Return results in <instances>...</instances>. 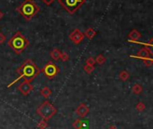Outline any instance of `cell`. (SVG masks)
<instances>
[{
  "label": "cell",
  "instance_id": "cell-9",
  "mask_svg": "<svg viewBox=\"0 0 153 129\" xmlns=\"http://www.w3.org/2000/svg\"><path fill=\"white\" fill-rule=\"evenodd\" d=\"M89 113V108L85 104L82 103L80 104L77 108H76V114L80 116V117H85L87 116V114Z\"/></svg>",
  "mask_w": 153,
  "mask_h": 129
},
{
  "label": "cell",
  "instance_id": "cell-6",
  "mask_svg": "<svg viewBox=\"0 0 153 129\" xmlns=\"http://www.w3.org/2000/svg\"><path fill=\"white\" fill-rule=\"evenodd\" d=\"M41 72H42V74L48 79L52 80L59 73V68L57 66V64L50 60L43 66V68L41 70Z\"/></svg>",
  "mask_w": 153,
  "mask_h": 129
},
{
  "label": "cell",
  "instance_id": "cell-18",
  "mask_svg": "<svg viewBox=\"0 0 153 129\" xmlns=\"http://www.w3.org/2000/svg\"><path fill=\"white\" fill-rule=\"evenodd\" d=\"M132 91H133L134 94H136V95L141 94V93L142 92V87H141V85H140V84H138V83L134 84V85L133 86V88H132Z\"/></svg>",
  "mask_w": 153,
  "mask_h": 129
},
{
  "label": "cell",
  "instance_id": "cell-15",
  "mask_svg": "<svg viewBox=\"0 0 153 129\" xmlns=\"http://www.w3.org/2000/svg\"><path fill=\"white\" fill-rule=\"evenodd\" d=\"M40 94L42 95V97H43L44 99H48L49 97L51 95V90L50 89V88L48 87H44L41 89Z\"/></svg>",
  "mask_w": 153,
  "mask_h": 129
},
{
  "label": "cell",
  "instance_id": "cell-25",
  "mask_svg": "<svg viewBox=\"0 0 153 129\" xmlns=\"http://www.w3.org/2000/svg\"><path fill=\"white\" fill-rule=\"evenodd\" d=\"M145 108H146V107H145V104L143 103V102H139L137 105H136V109L139 111V112H142V111H144L145 110Z\"/></svg>",
  "mask_w": 153,
  "mask_h": 129
},
{
  "label": "cell",
  "instance_id": "cell-8",
  "mask_svg": "<svg viewBox=\"0 0 153 129\" xmlns=\"http://www.w3.org/2000/svg\"><path fill=\"white\" fill-rule=\"evenodd\" d=\"M17 88L23 96H27V95L30 94V92H32L34 90V87L32 84H31V82L24 80L17 87Z\"/></svg>",
  "mask_w": 153,
  "mask_h": 129
},
{
  "label": "cell",
  "instance_id": "cell-27",
  "mask_svg": "<svg viewBox=\"0 0 153 129\" xmlns=\"http://www.w3.org/2000/svg\"><path fill=\"white\" fill-rule=\"evenodd\" d=\"M54 1H55V0H42V2L44 3L46 6H51Z\"/></svg>",
  "mask_w": 153,
  "mask_h": 129
},
{
  "label": "cell",
  "instance_id": "cell-12",
  "mask_svg": "<svg viewBox=\"0 0 153 129\" xmlns=\"http://www.w3.org/2000/svg\"><path fill=\"white\" fill-rule=\"evenodd\" d=\"M138 43V44H142V45H144V46L149 50V53H150V56L153 57V37L149 40V43H140V42L138 41V42H136V43Z\"/></svg>",
  "mask_w": 153,
  "mask_h": 129
},
{
  "label": "cell",
  "instance_id": "cell-21",
  "mask_svg": "<svg viewBox=\"0 0 153 129\" xmlns=\"http://www.w3.org/2000/svg\"><path fill=\"white\" fill-rule=\"evenodd\" d=\"M37 127H38L39 129H46V128L48 127V123H47V121L42 119V120L37 124Z\"/></svg>",
  "mask_w": 153,
  "mask_h": 129
},
{
  "label": "cell",
  "instance_id": "cell-2",
  "mask_svg": "<svg viewBox=\"0 0 153 129\" xmlns=\"http://www.w3.org/2000/svg\"><path fill=\"white\" fill-rule=\"evenodd\" d=\"M26 21L32 20L40 11V7L34 0H24V1L15 8Z\"/></svg>",
  "mask_w": 153,
  "mask_h": 129
},
{
  "label": "cell",
  "instance_id": "cell-19",
  "mask_svg": "<svg viewBox=\"0 0 153 129\" xmlns=\"http://www.w3.org/2000/svg\"><path fill=\"white\" fill-rule=\"evenodd\" d=\"M95 60H96V63L99 64V65H103V64H105L106 61V58L102 54H98Z\"/></svg>",
  "mask_w": 153,
  "mask_h": 129
},
{
  "label": "cell",
  "instance_id": "cell-16",
  "mask_svg": "<svg viewBox=\"0 0 153 129\" xmlns=\"http://www.w3.org/2000/svg\"><path fill=\"white\" fill-rule=\"evenodd\" d=\"M85 121H82L80 119H76L73 124H72V126L74 129H82L84 128V125H85Z\"/></svg>",
  "mask_w": 153,
  "mask_h": 129
},
{
  "label": "cell",
  "instance_id": "cell-10",
  "mask_svg": "<svg viewBox=\"0 0 153 129\" xmlns=\"http://www.w3.org/2000/svg\"><path fill=\"white\" fill-rule=\"evenodd\" d=\"M131 57H133V58H136V59H140V60H143V59H146V58H149L150 57V53L149 52V50L144 46L143 48H141L138 53L136 55H131Z\"/></svg>",
  "mask_w": 153,
  "mask_h": 129
},
{
  "label": "cell",
  "instance_id": "cell-5",
  "mask_svg": "<svg viewBox=\"0 0 153 129\" xmlns=\"http://www.w3.org/2000/svg\"><path fill=\"white\" fill-rule=\"evenodd\" d=\"M86 2V0H58L61 7L70 15H74Z\"/></svg>",
  "mask_w": 153,
  "mask_h": 129
},
{
  "label": "cell",
  "instance_id": "cell-23",
  "mask_svg": "<svg viewBox=\"0 0 153 129\" xmlns=\"http://www.w3.org/2000/svg\"><path fill=\"white\" fill-rule=\"evenodd\" d=\"M86 64L87 65H91V66H94L96 64V60L94 57H89L86 60Z\"/></svg>",
  "mask_w": 153,
  "mask_h": 129
},
{
  "label": "cell",
  "instance_id": "cell-3",
  "mask_svg": "<svg viewBox=\"0 0 153 129\" xmlns=\"http://www.w3.org/2000/svg\"><path fill=\"white\" fill-rule=\"evenodd\" d=\"M7 44L14 51V52L15 54H21L28 47L30 43H29L28 39H26L24 37V35L21 33V32L18 31L8 41Z\"/></svg>",
  "mask_w": 153,
  "mask_h": 129
},
{
  "label": "cell",
  "instance_id": "cell-11",
  "mask_svg": "<svg viewBox=\"0 0 153 129\" xmlns=\"http://www.w3.org/2000/svg\"><path fill=\"white\" fill-rule=\"evenodd\" d=\"M141 37V33H140L138 30H136V29L132 30L130 33H129V35H128L129 42H131V43H136V42H138V40Z\"/></svg>",
  "mask_w": 153,
  "mask_h": 129
},
{
  "label": "cell",
  "instance_id": "cell-14",
  "mask_svg": "<svg viewBox=\"0 0 153 129\" xmlns=\"http://www.w3.org/2000/svg\"><path fill=\"white\" fill-rule=\"evenodd\" d=\"M60 54H61V52L57 49V48H53L51 52H50V56L51 57L52 60H59V58H60Z\"/></svg>",
  "mask_w": 153,
  "mask_h": 129
},
{
  "label": "cell",
  "instance_id": "cell-29",
  "mask_svg": "<svg viewBox=\"0 0 153 129\" xmlns=\"http://www.w3.org/2000/svg\"><path fill=\"white\" fill-rule=\"evenodd\" d=\"M108 129H118V128H117V127H116L115 125H111V126H110V127H109Z\"/></svg>",
  "mask_w": 153,
  "mask_h": 129
},
{
  "label": "cell",
  "instance_id": "cell-4",
  "mask_svg": "<svg viewBox=\"0 0 153 129\" xmlns=\"http://www.w3.org/2000/svg\"><path fill=\"white\" fill-rule=\"evenodd\" d=\"M36 113L42 117V119L48 121L53 117V116H55L57 113V108L49 100H45L36 108Z\"/></svg>",
  "mask_w": 153,
  "mask_h": 129
},
{
  "label": "cell",
  "instance_id": "cell-24",
  "mask_svg": "<svg viewBox=\"0 0 153 129\" xmlns=\"http://www.w3.org/2000/svg\"><path fill=\"white\" fill-rule=\"evenodd\" d=\"M59 60H61L63 62H66V61H68L70 60V55L67 52H61Z\"/></svg>",
  "mask_w": 153,
  "mask_h": 129
},
{
  "label": "cell",
  "instance_id": "cell-28",
  "mask_svg": "<svg viewBox=\"0 0 153 129\" xmlns=\"http://www.w3.org/2000/svg\"><path fill=\"white\" fill-rule=\"evenodd\" d=\"M3 17H4V13L2 11H0V20H1Z\"/></svg>",
  "mask_w": 153,
  "mask_h": 129
},
{
  "label": "cell",
  "instance_id": "cell-26",
  "mask_svg": "<svg viewBox=\"0 0 153 129\" xmlns=\"http://www.w3.org/2000/svg\"><path fill=\"white\" fill-rule=\"evenodd\" d=\"M7 40V36L3 34V33H0V44H3Z\"/></svg>",
  "mask_w": 153,
  "mask_h": 129
},
{
  "label": "cell",
  "instance_id": "cell-17",
  "mask_svg": "<svg viewBox=\"0 0 153 129\" xmlns=\"http://www.w3.org/2000/svg\"><path fill=\"white\" fill-rule=\"evenodd\" d=\"M130 78V74L127 71H122L119 74V79L122 81H126Z\"/></svg>",
  "mask_w": 153,
  "mask_h": 129
},
{
  "label": "cell",
  "instance_id": "cell-1",
  "mask_svg": "<svg viewBox=\"0 0 153 129\" xmlns=\"http://www.w3.org/2000/svg\"><path fill=\"white\" fill-rule=\"evenodd\" d=\"M16 72L19 74V77L13 80L10 84H8L7 88L12 87L15 82L19 81L21 79H24V80L26 81L32 82L37 76H39V74L41 73V70L32 60L28 59L22 63V65L19 68H17Z\"/></svg>",
  "mask_w": 153,
  "mask_h": 129
},
{
  "label": "cell",
  "instance_id": "cell-13",
  "mask_svg": "<svg viewBox=\"0 0 153 129\" xmlns=\"http://www.w3.org/2000/svg\"><path fill=\"white\" fill-rule=\"evenodd\" d=\"M96 35H97V32L93 28H91V27L87 28L85 31V33H84L85 37H86L88 40H92V39H93L96 36Z\"/></svg>",
  "mask_w": 153,
  "mask_h": 129
},
{
  "label": "cell",
  "instance_id": "cell-20",
  "mask_svg": "<svg viewBox=\"0 0 153 129\" xmlns=\"http://www.w3.org/2000/svg\"><path fill=\"white\" fill-rule=\"evenodd\" d=\"M83 70H84V72H85L86 73H87V74H91L92 72H94L95 67H94V66H91V65H87V64H86V65H84V67H83Z\"/></svg>",
  "mask_w": 153,
  "mask_h": 129
},
{
  "label": "cell",
  "instance_id": "cell-7",
  "mask_svg": "<svg viewBox=\"0 0 153 129\" xmlns=\"http://www.w3.org/2000/svg\"><path fill=\"white\" fill-rule=\"evenodd\" d=\"M69 38L74 44L78 45L84 40L85 35L79 29H75L74 31H72L71 33L70 34Z\"/></svg>",
  "mask_w": 153,
  "mask_h": 129
},
{
  "label": "cell",
  "instance_id": "cell-22",
  "mask_svg": "<svg viewBox=\"0 0 153 129\" xmlns=\"http://www.w3.org/2000/svg\"><path fill=\"white\" fill-rule=\"evenodd\" d=\"M142 61L147 67H150V66H152V64H153V58H150V57L146 58V59H143Z\"/></svg>",
  "mask_w": 153,
  "mask_h": 129
}]
</instances>
